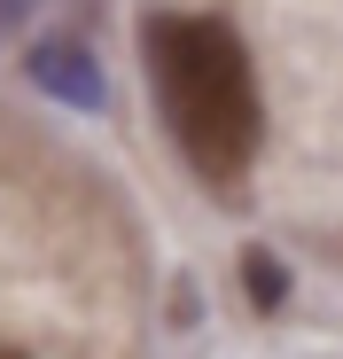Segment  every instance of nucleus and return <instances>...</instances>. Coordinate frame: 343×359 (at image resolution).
Here are the masks:
<instances>
[{
    "mask_svg": "<svg viewBox=\"0 0 343 359\" xmlns=\"http://www.w3.org/2000/svg\"><path fill=\"white\" fill-rule=\"evenodd\" d=\"M148 47V79H156V109L180 156L211 180V188H234L258 156V79H250V47L226 16H195V8H164L141 32Z\"/></svg>",
    "mask_w": 343,
    "mask_h": 359,
    "instance_id": "obj_1",
    "label": "nucleus"
},
{
    "mask_svg": "<svg viewBox=\"0 0 343 359\" xmlns=\"http://www.w3.org/2000/svg\"><path fill=\"white\" fill-rule=\"evenodd\" d=\"M31 86H47L55 102H71V109H102L109 102V79H102V63L78 39H39L31 47Z\"/></svg>",
    "mask_w": 343,
    "mask_h": 359,
    "instance_id": "obj_2",
    "label": "nucleus"
},
{
    "mask_svg": "<svg viewBox=\"0 0 343 359\" xmlns=\"http://www.w3.org/2000/svg\"><path fill=\"white\" fill-rule=\"evenodd\" d=\"M242 289H250L258 313H281L289 305V266H281L273 250H242Z\"/></svg>",
    "mask_w": 343,
    "mask_h": 359,
    "instance_id": "obj_3",
    "label": "nucleus"
},
{
    "mask_svg": "<svg viewBox=\"0 0 343 359\" xmlns=\"http://www.w3.org/2000/svg\"><path fill=\"white\" fill-rule=\"evenodd\" d=\"M16 8H24V0H0V32H8V24H16Z\"/></svg>",
    "mask_w": 343,
    "mask_h": 359,
    "instance_id": "obj_4",
    "label": "nucleus"
},
{
    "mask_svg": "<svg viewBox=\"0 0 343 359\" xmlns=\"http://www.w3.org/2000/svg\"><path fill=\"white\" fill-rule=\"evenodd\" d=\"M0 359H24V351H0Z\"/></svg>",
    "mask_w": 343,
    "mask_h": 359,
    "instance_id": "obj_5",
    "label": "nucleus"
}]
</instances>
